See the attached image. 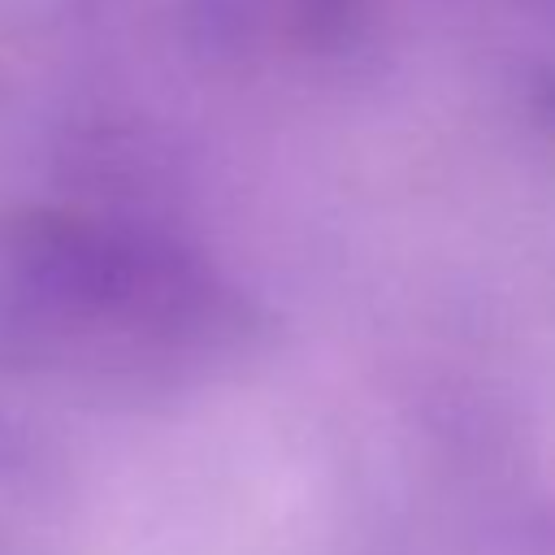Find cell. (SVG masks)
<instances>
[{
    "label": "cell",
    "instance_id": "obj_1",
    "mask_svg": "<svg viewBox=\"0 0 555 555\" xmlns=\"http://www.w3.org/2000/svg\"><path fill=\"white\" fill-rule=\"evenodd\" d=\"M234 334V299L191 256L65 212L0 217V373L165 386Z\"/></svg>",
    "mask_w": 555,
    "mask_h": 555
}]
</instances>
